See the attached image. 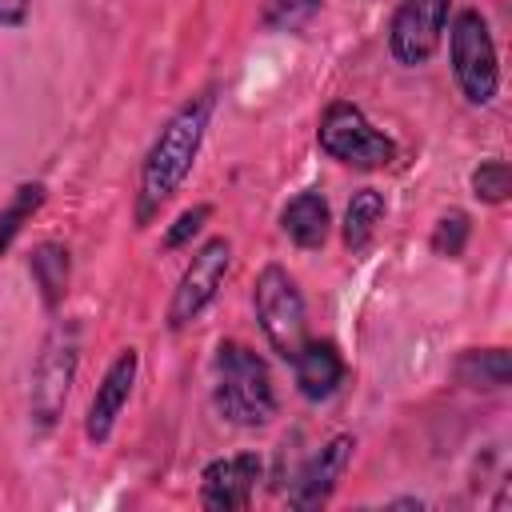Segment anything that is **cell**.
I'll use <instances>...</instances> for the list:
<instances>
[{
    "instance_id": "6da1fadb",
    "label": "cell",
    "mask_w": 512,
    "mask_h": 512,
    "mask_svg": "<svg viewBox=\"0 0 512 512\" xmlns=\"http://www.w3.org/2000/svg\"><path fill=\"white\" fill-rule=\"evenodd\" d=\"M212 112H216V92L204 88L192 100H184L156 132V140L140 164V180H136V228H148L160 216V208L184 188V180L204 148Z\"/></svg>"
},
{
    "instance_id": "7a4b0ae2",
    "label": "cell",
    "mask_w": 512,
    "mask_h": 512,
    "mask_svg": "<svg viewBox=\"0 0 512 512\" xmlns=\"http://www.w3.org/2000/svg\"><path fill=\"white\" fill-rule=\"evenodd\" d=\"M212 404L216 412L236 424V428H264L276 416V384L268 360L240 344V340H220L212 356Z\"/></svg>"
},
{
    "instance_id": "3957f363",
    "label": "cell",
    "mask_w": 512,
    "mask_h": 512,
    "mask_svg": "<svg viewBox=\"0 0 512 512\" xmlns=\"http://www.w3.org/2000/svg\"><path fill=\"white\" fill-rule=\"evenodd\" d=\"M76 368H80V328L76 320H56L32 360L28 420L36 432H52L60 424L76 384Z\"/></svg>"
},
{
    "instance_id": "277c9868",
    "label": "cell",
    "mask_w": 512,
    "mask_h": 512,
    "mask_svg": "<svg viewBox=\"0 0 512 512\" xmlns=\"http://www.w3.org/2000/svg\"><path fill=\"white\" fill-rule=\"evenodd\" d=\"M316 144L328 160L356 168V172H380L396 160V140L380 132L352 100H332L320 116Z\"/></svg>"
},
{
    "instance_id": "5b68a950",
    "label": "cell",
    "mask_w": 512,
    "mask_h": 512,
    "mask_svg": "<svg viewBox=\"0 0 512 512\" xmlns=\"http://www.w3.org/2000/svg\"><path fill=\"white\" fill-rule=\"evenodd\" d=\"M448 60H452L456 88L472 108H484V104L496 100V92H500V60H496V44H492L488 20L476 8L456 12V20L448 28Z\"/></svg>"
},
{
    "instance_id": "8992f818",
    "label": "cell",
    "mask_w": 512,
    "mask_h": 512,
    "mask_svg": "<svg viewBox=\"0 0 512 512\" xmlns=\"http://www.w3.org/2000/svg\"><path fill=\"white\" fill-rule=\"evenodd\" d=\"M252 308H256V324H260L268 348L280 360H292L296 348L308 340L304 336L308 332V308H304V296H300V288L284 264H264L256 272Z\"/></svg>"
},
{
    "instance_id": "52a82bcc",
    "label": "cell",
    "mask_w": 512,
    "mask_h": 512,
    "mask_svg": "<svg viewBox=\"0 0 512 512\" xmlns=\"http://www.w3.org/2000/svg\"><path fill=\"white\" fill-rule=\"evenodd\" d=\"M228 268H232V240H228V236H208V240L192 252L188 268L180 272V280H176V288H172V300H168V328H172V332H180V328H188L192 320H200V312H204V308L216 300V292L224 288Z\"/></svg>"
},
{
    "instance_id": "ba28073f",
    "label": "cell",
    "mask_w": 512,
    "mask_h": 512,
    "mask_svg": "<svg viewBox=\"0 0 512 512\" xmlns=\"http://www.w3.org/2000/svg\"><path fill=\"white\" fill-rule=\"evenodd\" d=\"M452 0H400L388 20V52L404 68H420L436 56L448 32Z\"/></svg>"
},
{
    "instance_id": "9c48e42d",
    "label": "cell",
    "mask_w": 512,
    "mask_h": 512,
    "mask_svg": "<svg viewBox=\"0 0 512 512\" xmlns=\"http://www.w3.org/2000/svg\"><path fill=\"white\" fill-rule=\"evenodd\" d=\"M136 376H140V352H136V348H120L116 360L104 368V376H100V384H96V396H92V404H88V416H84V436H88V444L104 448V444L112 440L116 420H120V412H124V404H128V396H132V388H136Z\"/></svg>"
},
{
    "instance_id": "30bf717a",
    "label": "cell",
    "mask_w": 512,
    "mask_h": 512,
    "mask_svg": "<svg viewBox=\"0 0 512 512\" xmlns=\"http://www.w3.org/2000/svg\"><path fill=\"white\" fill-rule=\"evenodd\" d=\"M260 472H264V460L256 452H232V456H220V460L204 464V472H200V504L212 508V512L248 508Z\"/></svg>"
},
{
    "instance_id": "8fae6325",
    "label": "cell",
    "mask_w": 512,
    "mask_h": 512,
    "mask_svg": "<svg viewBox=\"0 0 512 512\" xmlns=\"http://www.w3.org/2000/svg\"><path fill=\"white\" fill-rule=\"evenodd\" d=\"M352 452H356V436H348V432L332 436L320 452H312L308 464H304V468L296 472V480H292L288 504H292V508H324V504L332 500L340 476L348 472Z\"/></svg>"
},
{
    "instance_id": "7c38bea8",
    "label": "cell",
    "mask_w": 512,
    "mask_h": 512,
    "mask_svg": "<svg viewBox=\"0 0 512 512\" xmlns=\"http://www.w3.org/2000/svg\"><path fill=\"white\" fill-rule=\"evenodd\" d=\"M292 372L304 400H328L344 384V356L332 340H304L292 356Z\"/></svg>"
},
{
    "instance_id": "4fadbf2b",
    "label": "cell",
    "mask_w": 512,
    "mask_h": 512,
    "mask_svg": "<svg viewBox=\"0 0 512 512\" xmlns=\"http://www.w3.org/2000/svg\"><path fill=\"white\" fill-rule=\"evenodd\" d=\"M280 232L296 244V248H324L328 232H332V208L324 200V192L304 188L296 192L284 208H280Z\"/></svg>"
},
{
    "instance_id": "5bb4252c",
    "label": "cell",
    "mask_w": 512,
    "mask_h": 512,
    "mask_svg": "<svg viewBox=\"0 0 512 512\" xmlns=\"http://www.w3.org/2000/svg\"><path fill=\"white\" fill-rule=\"evenodd\" d=\"M28 272H32V284L40 288V300L48 312H56L68 296V280H72V256L64 244L56 240H44L28 252Z\"/></svg>"
},
{
    "instance_id": "9a60e30c",
    "label": "cell",
    "mask_w": 512,
    "mask_h": 512,
    "mask_svg": "<svg viewBox=\"0 0 512 512\" xmlns=\"http://www.w3.org/2000/svg\"><path fill=\"white\" fill-rule=\"evenodd\" d=\"M384 212H388L384 192H376V188H356L352 200H348V208H344V224H340L344 248H348V252H364V248L372 244V236H376Z\"/></svg>"
},
{
    "instance_id": "2e32d148",
    "label": "cell",
    "mask_w": 512,
    "mask_h": 512,
    "mask_svg": "<svg viewBox=\"0 0 512 512\" xmlns=\"http://www.w3.org/2000/svg\"><path fill=\"white\" fill-rule=\"evenodd\" d=\"M508 372H512V360H508V348H468L460 360H456V380L468 384V388H504L508 384Z\"/></svg>"
},
{
    "instance_id": "e0dca14e",
    "label": "cell",
    "mask_w": 512,
    "mask_h": 512,
    "mask_svg": "<svg viewBox=\"0 0 512 512\" xmlns=\"http://www.w3.org/2000/svg\"><path fill=\"white\" fill-rule=\"evenodd\" d=\"M44 200H48V188H44L40 180H24V184H16L12 200L0 208V256L12 248V240H16L20 228L40 212Z\"/></svg>"
},
{
    "instance_id": "ac0fdd59",
    "label": "cell",
    "mask_w": 512,
    "mask_h": 512,
    "mask_svg": "<svg viewBox=\"0 0 512 512\" xmlns=\"http://www.w3.org/2000/svg\"><path fill=\"white\" fill-rule=\"evenodd\" d=\"M468 184H472V196H476V200H484V204H504V200H508V188H512V172H508L504 160L492 156V160H480V164L472 168Z\"/></svg>"
},
{
    "instance_id": "d6986e66",
    "label": "cell",
    "mask_w": 512,
    "mask_h": 512,
    "mask_svg": "<svg viewBox=\"0 0 512 512\" xmlns=\"http://www.w3.org/2000/svg\"><path fill=\"white\" fill-rule=\"evenodd\" d=\"M468 236H472V220H468V212L448 208V212L436 220V228H432V252H436V256L456 260V256L464 252Z\"/></svg>"
},
{
    "instance_id": "ffe728a7",
    "label": "cell",
    "mask_w": 512,
    "mask_h": 512,
    "mask_svg": "<svg viewBox=\"0 0 512 512\" xmlns=\"http://www.w3.org/2000/svg\"><path fill=\"white\" fill-rule=\"evenodd\" d=\"M324 0H264V28L272 32H300Z\"/></svg>"
},
{
    "instance_id": "44dd1931",
    "label": "cell",
    "mask_w": 512,
    "mask_h": 512,
    "mask_svg": "<svg viewBox=\"0 0 512 512\" xmlns=\"http://www.w3.org/2000/svg\"><path fill=\"white\" fill-rule=\"evenodd\" d=\"M208 216H212V204H192V208H184V212L172 220V228L164 232V248H184V244L204 228Z\"/></svg>"
},
{
    "instance_id": "7402d4cb",
    "label": "cell",
    "mask_w": 512,
    "mask_h": 512,
    "mask_svg": "<svg viewBox=\"0 0 512 512\" xmlns=\"http://www.w3.org/2000/svg\"><path fill=\"white\" fill-rule=\"evenodd\" d=\"M28 16H32V0H0V28L4 32L24 28Z\"/></svg>"
}]
</instances>
